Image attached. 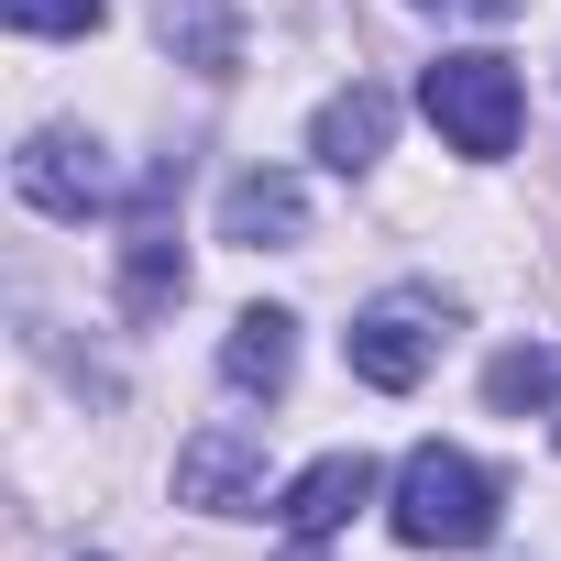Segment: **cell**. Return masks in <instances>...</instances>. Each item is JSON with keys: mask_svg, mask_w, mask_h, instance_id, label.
Returning <instances> with one entry per match:
<instances>
[{"mask_svg": "<svg viewBox=\"0 0 561 561\" xmlns=\"http://www.w3.org/2000/svg\"><path fill=\"white\" fill-rule=\"evenodd\" d=\"M397 539L408 550H484L495 539V517H506V484L473 462V451H440V440H419L408 462H397Z\"/></svg>", "mask_w": 561, "mask_h": 561, "instance_id": "6da1fadb", "label": "cell"}, {"mask_svg": "<svg viewBox=\"0 0 561 561\" xmlns=\"http://www.w3.org/2000/svg\"><path fill=\"white\" fill-rule=\"evenodd\" d=\"M419 111L440 122V144L451 154H473V165H495L506 144H517V122H528V100H517V67L506 56H440L430 78H419Z\"/></svg>", "mask_w": 561, "mask_h": 561, "instance_id": "7a4b0ae2", "label": "cell"}, {"mask_svg": "<svg viewBox=\"0 0 561 561\" xmlns=\"http://www.w3.org/2000/svg\"><path fill=\"white\" fill-rule=\"evenodd\" d=\"M440 342H451V298H440V287H386V298L342 331L353 375H364V386H386V397H408V386L440 364Z\"/></svg>", "mask_w": 561, "mask_h": 561, "instance_id": "3957f363", "label": "cell"}, {"mask_svg": "<svg viewBox=\"0 0 561 561\" xmlns=\"http://www.w3.org/2000/svg\"><path fill=\"white\" fill-rule=\"evenodd\" d=\"M12 187L45 209V220H89V209H111V165H100V144L89 133H34L23 154H12Z\"/></svg>", "mask_w": 561, "mask_h": 561, "instance_id": "277c9868", "label": "cell"}, {"mask_svg": "<svg viewBox=\"0 0 561 561\" xmlns=\"http://www.w3.org/2000/svg\"><path fill=\"white\" fill-rule=\"evenodd\" d=\"M176 495H187V506H220V517L264 506V430H242V419L198 430V440L176 451Z\"/></svg>", "mask_w": 561, "mask_h": 561, "instance_id": "5b68a950", "label": "cell"}, {"mask_svg": "<svg viewBox=\"0 0 561 561\" xmlns=\"http://www.w3.org/2000/svg\"><path fill=\"white\" fill-rule=\"evenodd\" d=\"M364 495H375V462H364V451H320L287 495H275V517H287V539H298V550H320V539H331Z\"/></svg>", "mask_w": 561, "mask_h": 561, "instance_id": "8992f818", "label": "cell"}, {"mask_svg": "<svg viewBox=\"0 0 561 561\" xmlns=\"http://www.w3.org/2000/svg\"><path fill=\"white\" fill-rule=\"evenodd\" d=\"M287 364H298V320H287V309H242V320H231V342H220L231 397H275Z\"/></svg>", "mask_w": 561, "mask_h": 561, "instance_id": "52a82bcc", "label": "cell"}, {"mask_svg": "<svg viewBox=\"0 0 561 561\" xmlns=\"http://www.w3.org/2000/svg\"><path fill=\"white\" fill-rule=\"evenodd\" d=\"M298 231H309L298 176H231V198H220V242H298Z\"/></svg>", "mask_w": 561, "mask_h": 561, "instance_id": "ba28073f", "label": "cell"}, {"mask_svg": "<svg viewBox=\"0 0 561 561\" xmlns=\"http://www.w3.org/2000/svg\"><path fill=\"white\" fill-rule=\"evenodd\" d=\"M309 144H320V165H342V176H353V165H375V154H386V100H375V89H342V100L320 111V133H309Z\"/></svg>", "mask_w": 561, "mask_h": 561, "instance_id": "9c48e42d", "label": "cell"}, {"mask_svg": "<svg viewBox=\"0 0 561 561\" xmlns=\"http://www.w3.org/2000/svg\"><path fill=\"white\" fill-rule=\"evenodd\" d=\"M165 45L220 78V67H231V0H165Z\"/></svg>", "mask_w": 561, "mask_h": 561, "instance_id": "30bf717a", "label": "cell"}, {"mask_svg": "<svg viewBox=\"0 0 561 561\" xmlns=\"http://www.w3.org/2000/svg\"><path fill=\"white\" fill-rule=\"evenodd\" d=\"M484 397H495V408H550V397H561V364H550V353H495Z\"/></svg>", "mask_w": 561, "mask_h": 561, "instance_id": "8fae6325", "label": "cell"}, {"mask_svg": "<svg viewBox=\"0 0 561 561\" xmlns=\"http://www.w3.org/2000/svg\"><path fill=\"white\" fill-rule=\"evenodd\" d=\"M12 34H100V0H0Z\"/></svg>", "mask_w": 561, "mask_h": 561, "instance_id": "7c38bea8", "label": "cell"}, {"mask_svg": "<svg viewBox=\"0 0 561 561\" xmlns=\"http://www.w3.org/2000/svg\"><path fill=\"white\" fill-rule=\"evenodd\" d=\"M430 12H484V23H506L517 0H430Z\"/></svg>", "mask_w": 561, "mask_h": 561, "instance_id": "4fadbf2b", "label": "cell"}, {"mask_svg": "<svg viewBox=\"0 0 561 561\" xmlns=\"http://www.w3.org/2000/svg\"><path fill=\"white\" fill-rule=\"evenodd\" d=\"M550 440H561V397H550Z\"/></svg>", "mask_w": 561, "mask_h": 561, "instance_id": "5bb4252c", "label": "cell"}, {"mask_svg": "<svg viewBox=\"0 0 561 561\" xmlns=\"http://www.w3.org/2000/svg\"><path fill=\"white\" fill-rule=\"evenodd\" d=\"M298 561H309V550H298Z\"/></svg>", "mask_w": 561, "mask_h": 561, "instance_id": "9a60e30c", "label": "cell"}]
</instances>
